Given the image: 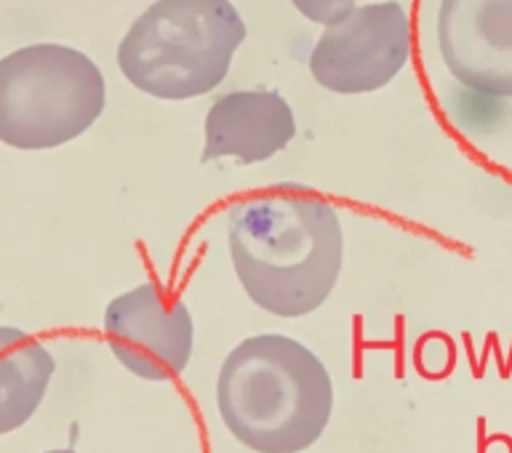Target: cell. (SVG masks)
<instances>
[{
	"mask_svg": "<svg viewBox=\"0 0 512 453\" xmlns=\"http://www.w3.org/2000/svg\"><path fill=\"white\" fill-rule=\"evenodd\" d=\"M235 278L259 310L304 318L320 310L344 267V230L331 200L302 184H278L227 214Z\"/></svg>",
	"mask_w": 512,
	"mask_h": 453,
	"instance_id": "6da1fadb",
	"label": "cell"
},
{
	"mask_svg": "<svg viewBox=\"0 0 512 453\" xmlns=\"http://www.w3.org/2000/svg\"><path fill=\"white\" fill-rule=\"evenodd\" d=\"M411 59V19L398 0L355 3L323 24L307 67L323 91L363 96L382 91Z\"/></svg>",
	"mask_w": 512,
	"mask_h": 453,
	"instance_id": "5b68a950",
	"label": "cell"
},
{
	"mask_svg": "<svg viewBox=\"0 0 512 453\" xmlns=\"http://www.w3.org/2000/svg\"><path fill=\"white\" fill-rule=\"evenodd\" d=\"M227 430L256 453H299L323 435L334 387L326 366L291 336L259 334L227 355L216 382Z\"/></svg>",
	"mask_w": 512,
	"mask_h": 453,
	"instance_id": "7a4b0ae2",
	"label": "cell"
},
{
	"mask_svg": "<svg viewBox=\"0 0 512 453\" xmlns=\"http://www.w3.org/2000/svg\"><path fill=\"white\" fill-rule=\"evenodd\" d=\"M112 355L147 382H168L192 358L195 326L187 304L160 283H142L115 296L104 310Z\"/></svg>",
	"mask_w": 512,
	"mask_h": 453,
	"instance_id": "8992f818",
	"label": "cell"
},
{
	"mask_svg": "<svg viewBox=\"0 0 512 453\" xmlns=\"http://www.w3.org/2000/svg\"><path fill=\"white\" fill-rule=\"evenodd\" d=\"M296 115L275 88H238L214 99L203 120V160L267 163L296 139Z\"/></svg>",
	"mask_w": 512,
	"mask_h": 453,
	"instance_id": "ba28073f",
	"label": "cell"
},
{
	"mask_svg": "<svg viewBox=\"0 0 512 453\" xmlns=\"http://www.w3.org/2000/svg\"><path fill=\"white\" fill-rule=\"evenodd\" d=\"M248 27L232 0H155L118 46L123 78L160 102H190L224 83Z\"/></svg>",
	"mask_w": 512,
	"mask_h": 453,
	"instance_id": "3957f363",
	"label": "cell"
},
{
	"mask_svg": "<svg viewBox=\"0 0 512 453\" xmlns=\"http://www.w3.org/2000/svg\"><path fill=\"white\" fill-rule=\"evenodd\" d=\"M435 35L459 86L512 99V0H440Z\"/></svg>",
	"mask_w": 512,
	"mask_h": 453,
	"instance_id": "52a82bcc",
	"label": "cell"
},
{
	"mask_svg": "<svg viewBox=\"0 0 512 453\" xmlns=\"http://www.w3.org/2000/svg\"><path fill=\"white\" fill-rule=\"evenodd\" d=\"M54 358L35 336L0 326V435L19 430L46 398Z\"/></svg>",
	"mask_w": 512,
	"mask_h": 453,
	"instance_id": "9c48e42d",
	"label": "cell"
},
{
	"mask_svg": "<svg viewBox=\"0 0 512 453\" xmlns=\"http://www.w3.org/2000/svg\"><path fill=\"white\" fill-rule=\"evenodd\" d=\"M107 107V83L91 56L35 43L0 59V142L56 150L83 136Z\"/></svg>",
	"mask_w": 512,
	"mask_h": 453,
	"instance_id": "277c9868",
	"label": "cell"
},
{
	"mask_svg": "<svg viewBox=\"0 0 512 453\" xmlns=\"http://www.w3.org/2000/svg\"><path fill=\"white\" fill-rule=\"evenodd\" d=\"M358 0H291V6L312 24H328L347 14Z\"/></svg>",
	"mask_w": 512,
	"mask_h": 453,
	"instance_id": "30bf717a",
	"label": "cell"
},
{
	"mask_svg": "<svg viewBox=\"0 0 512 453\" xmlns=\"http://www.w3.org/2000/svg\"><path fill=\"white\" fill-rule=\"evenodd\" d=\"M48 453H75V451H48Z\"/></svg>",
	"mask_w": 512,
	"mask_h": 453,
	"instance_id": "8fae6325",
	"label": "cell"
}]
</instances>
